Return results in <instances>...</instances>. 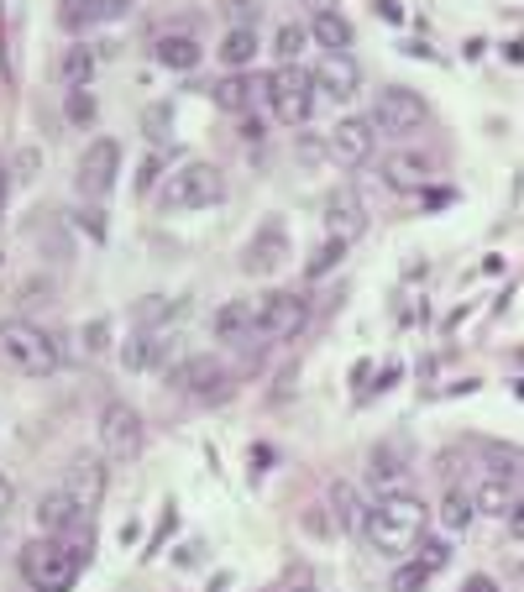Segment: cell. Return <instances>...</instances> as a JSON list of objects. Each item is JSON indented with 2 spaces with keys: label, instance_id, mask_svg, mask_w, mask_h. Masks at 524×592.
Here are the masks:
<instances>
[{
  "label": "cell",
  "instance_id": "obj_21",
  "mask_svg": "<svg viewBox=\"0 0 524 592\" xmlns=\"http://www.w3.org/2000/svg\"><path fill=\"white\" fill-rule=\"evenodd\" d=\"M200 58H205V48H200L194 37H163V43H158V64H163V69L190 73V69H200Z\"/></svg>",
  "mask_w": 524,
  "mask_h": 592
},
{
  "label": "cell",
  "instance_id": "obj_31",
  "mask_svg": "<svg viewBox=\"0 0 524 592\" xmlns=\"http://www.w3.org/2000/svg\"><path fill=\"white\" fill-rule=\"evenodd\" d=\"M414 561H420V567H425L430 577H435V571L452 561V550H446V540H420V556H414Z\"/></svg>",
  "mask_w": 524,
  "mask_h": 592
},
{
  "label": "cell",
  "instance_id": "obj_9",
  "mask_svg": "<svg viewBox=\"0 0 524 592\" xmlns=\"http://www.w3.org/2000/svg\"><path fill=\"white\" fill-rule=\"evenodd\" d=\"M373 121H335L331 126V137H326V152H331V163L335 168H362L367 158H373Z\"/></svg>",
  "mask_w": 524,
  "mask_h": 592
},
{
  "label": "cell",
  "instance_id": "obj_16",
  "mask_svg": "<svg viewBox=\"0 0 524 592\" xmlns=\"http://www.w3.org/2000/svg\"><path fill=\"white\" fill-rule=\"evenodd\" d=\"M383 184L399 190V194H420L430 184V163L414 158V152H394V158L383 163Z\"/></svg>",
  "mask_w": 524,
  "mask_h": 592
},
{
  "label": "cell",
  "instance_id": "obj_44",
  "mask_svg": "<svg viewBox=\"0 0 524 592\" xmlns=\"http://www.w3.org/2000/svg\"><path fill=\"white\" fill-rule=\"evenodd\" d=\"M299 592H315V588H310V582H299Z\"/></svg>",
  "mask_w": 524,
  "mask_h": 592
},
{
  "label": "cell",
  "instance_id": "obj_41",
  "mask_svg": "<svg viewBox=\"0 0 524 592\" xmlns=\"http://www.w3.org/2000/svg\"><path fill=\"white\" fill-rule=\"evenodd\" d=\"M90 352H105V320H95V326H90Z\"/></svg>",
  "mask_w": 524,
  "mask_h": 592
},
{
  "label": "cell",
  "instance_id": "obj_33",
  "mask_svg": "<svg viewBox=\"0 0 524 592\" xmlns=\"http://www.w3.org/2000/svg\"><path fill=\"white\" fill-rule=\"evenodd\" d=\"M341 252H346V241H326V247H320V252H315L310 258V278H320V273H331V262H341Z\"/></svg>",
  "mask_w": 524,
  "mask_h": 592
},
{
  "label": "cell",
  "instance_id": "obj_42",
  "mask_svg": "<svg viewBox=\"0 0 524 592\" xmlns=\"http://www.w3.org/2000/svg\"><path fill=\"white\" fill-rule=\"evenodd\" d=\"M315 11H335V0H310Z\"/></svg>",
  "mask_w": 524,
  "mask_h": 592
},
{
  "label": "cell",
  "instance_id": "obj_4",
  "mask_svg": "<svg viewBox=\"0 0 524 592\" xmlns=\"http://www.w3.org/2000/svg\"><path fill=\"white\" fill-rule=\"evenodd\" d=\"M226 200V179L215 163H184L179 173H168L163 184V210L184 215V210H210Z\"/></svg>",
  "mask_w": 524,
  "mask_h": 592
},
{
  "label": "cell",
  "instance_id": "obj_20",
  "mask_svg": "<svg viewBox=\"0 0 524 592\" xmlns=\"http://www.w3.org/2000/svg\"><path fill=\"white\" fill-rule=\"evenodd\" d=\"M472 514H477V498L472 493H462V488H452V493L441 498V530L446 535H467V524H472Z\"/></svg>",
  "mask_w": 524,
  "mask_h": 592
},
{
  "label": "cell",
  "instance_id": "obj_2",
  "mask_svg": "<svg viewBox=\"0 0 524 592\" xmlns=\"http://www.w3.org/2000/svg\"><path fill=\"white\" fill-rule=\"evenodd\" d=\"M58 341H53L43 326H32V320H0V367H11V373H22V378H48L58 373Z\"/></svg>",
  "mask_w": 524,
  "mask_h": 592
},
{
  "label": "cell",
  "instance_id": "obj_36",
  "mask_svg": "<svg viewBox=\"0 0 524 592\" xmlns=\"http://www.w3.org/2000/svg\"><path fill=\"white\" fill-rule=\"evenodd\" d=\"M163 126H168V111H163V105H152V111H147V137H152V143H163Z\"/></svg>",
  "mask_w": 524,
  "mask_h": 592
},
{
  "label": "cell",
  "instance_id": "obj_30",
  "mask_svg": "<svg viewBox=\"0 0 524 592\" xmlns=\"http://www.w3.org/2000/svg\"><path fill=\"white\" fill-rule=\"evenodd\" d=\"M430 582V571L420 567V561H409V567L394 571V582H388V592H420Z\"/></svg>",
  "mask_w": 524,
  "mask_h": 592
},
{
  "label": "cell",
  "instance_id": "obj_26",
  "mask_svg": "<svg viewBox=\"0 0 524 592\" xmlns=\"http://www.w3.org/2000/svg\"><path fill=\"white\" fill-rule=\"evenodd\" d=\"M331 514H335V530H362V509H357L352 482H335L331 488Z\"/></svg>",
  "mask_w": 524,
  "mask_h": 592
},
{
  "label": "cell",
  "instance_id": "obj_6",
  "mask_svg": "<svg viewBox=\"0 0 524 592\" xmlns=\"http://www.w3.org/2000/svg\"><path fill=\"white\" fill-rule=\"evenodd\" d=\"M373 132L378 137H409V132H420V121H425V100L414 95V90H399V84H388L378 90L373 100Z\"/></svg>",
  "mask_w": 524,
  "mask_h": 592
},
{
  "label": "cell",
  "instance_id": "obj_28",
  "mask_svg": "<svg viewBox=\"0 0 524 592\" xmlns=\"http://www.w3.org/2000/svg\"><path fill=\"white\" fill-rule=\"evenodd\" d=\"M58 22L69 26V32H84L90 22H100V0H64Z\"/></svg>",
  "mask_w": 524,
  "mask_h": 592
},
{
  "label": "cell",
  "instance_id": "obj_3",
  "mask_svg": "<svg viewBox=\"0 0 524 592\" xmlns=\"http://www.w3.org/2000/svg\"><path fill=\"white\" fill-rule=\"evenodd\" d=\"M79 567H84V556L69 540H53V535H43V540H32L22 550V577L32 592H73Z\"/></svg>",
  "mask_w": 524,
  "mask_h": 592
},
{
  "label": "cell",
  "instance_id": "obj_11",
  "mask_svg": "<svg viewBox=\"0 0 524 592\" xmlns=\"http://www.w3.org/2000/svg\"><path fill=\"white\" fill-rule=\"evenodd\" d=\"M173 383H179L190 399H226V394H231L226 367H220V362H210V356H190V362L173 373Z\"/></svg>",
  "mask_w": 524,
  "mask_h": 592
},
{
  "label": "cell",
  "instance_id": "obj_34",
  "mask_svg": "<svg viewBox=\"0 0 524 592\" xmlns=\"http://www.w3.org/2000/svg\"><path fill=\"white\" fill-rule=\"evenodd\" d=\"M258 16H262V5L258 0H231V22L247 26V32H258Z\"/></svg>",
  "mask_w": 524,
  "mask_h": 592
},
{
  "label": "cell",
  "instance_id": "obj_39",
  "mask_svg": "<svg viewBox=\"0 0 524 592\" xmlns=\"http://www.w3.org/2000/svg\"><path fill=\"white\" fill-rule=\"evenodd\" d=\"M509 535H514V540H524V498L514 503V514H509Z\"/></svg>",
  "mask_w": 524,
  "mask_h": 592
},
{
  "label": "cell",
  "instance_id": "obj_18",
  "mask_svg": "<svg viewBox=\"0 0 524 592\" xmlns=\"http://www.w3.org/2000/svg\"><path fill=\"white\" fill-rule=\"evenodd\" d=\"M284 262V226H262L247 247V273H273Z\"/></svg>",
  "mask_w": 524,
  "mask_h": 592
},
{
  "label": "cell",
  "instance_id": "obj_40",
  "mask_svg": "<svg viewBox=\"0 0 524 592\" xmlns=\"http://www.w3.org/2000/svg\"><path fill=\"white\" fill-rule=\"evenodd\" d=\"M11 498H16V488H11V477L0 473V520H5V509H11Z\"/></svg>",
  "mask_w": 524,
  "mask_h": 592
},
{
  "label": "cell",
  "instance_id": "obj_15",
  "mask_svg": "<svg viewBox=\"0 0 524 592\" xmlns=\"http://www.w3.org/2000/svg\"><path fill=\"white\" fill-rule=\"evenodd\" d=\"M326 231H331L335 241H357L362 231H367V215H362V200L357 194H331L326 200Z\"/></svg>",
  "mask_w": 524,
  "mask_h": 592
},
{
  "label": "cell",
  "instance_id": "obj_37",
  "mask_svg": "<svg viewBox=\"0 0 524 592\" xmlns=\"http://www.w3.org/2000/svg\"><path fill=\"white\" fill-rule=\"evenodd\" d=\"M132 11V0H100V22H121Z\"/></svg>",
  "mask_w": 524,
  "mask_h": 592
},
{
  "label": "cell",
  "instance_id": "obj_13",
  "mask_svg": "<svg viewBox=\"0 0 524 592\" xmlns=\"http://www.w3.org/2000/svg\"><path fill=\"white\" fill-rule=\"evenodd\" d=\"M79 524H90V514H84V509H79V503H73V498L64 493V488H58V493H48L43 503H37V530H43V535H53V540L73 535Z\"/></svg>",
  "mask_w": 524,
  "mask_h": 592
},
{
  "label": "cell",
  "instance_id": "obj_1",
  "mask_svg": "<svg viewBox=\"0 0 524 592\" xmlns=\"http://www.w3.org/2000/svg\"><path fill=\"white\" fill-rule=\"evenodd\" d=\"M430 524V509L414 493H383L367 514H362V540L378 556H409Z\"/></svg>",
  "mask_w": 524,
  "mask_h": 592
},
{
  "label": "cell",
  "instance_id": "obj_35",
  "mask_svg": "<svg viewBox=\"0 0 524 592\" xmlns=\"http://www.w3.org/2000/svg\"><path fill=\"white\" fill-rule=\"evenodd\" d=\"M163 315H179V305H163V299H147V305H137V320H143V326L163 320Z\"/></svg>",
  "mask_w": 524,
  "mask_h": 592
},
{
  "label": "cell",
  "instance_id": "obj_27",
  "mask_svg": "<svg viewBox=\"0 0 524 592\" xmlns=\"http://www.w3.org/2000/svg\"><path fill=\"white\" fill-rule=\"evenodd\" d=\"M373 488L383 493H405V467L394 462V456H373Z\"/></svg>",
  "mask_w": 524,
  "mask_h": 592
},
{
  "label": "cell",
  "instance_id": "obj_8",
  "mask_svg": "<svg viewBox=\"0 0 524 592\" xmlns=\"http://www.w3.org/2000/svg\"><path fill=\"white\" fill-rule=\"evenodd\" d=\"M116 173H121V147L111 143V137H100V143H90L84 158H79V194L105 200V194L116 190Z\"/></svg>",
  "mask_w": 524,
  "mask_h": 592
},
{
  "label": "cell",
  "instance_id": "obj_19",
  "mask_svg": "<svg viewBox=\"0 0 524 592\" xmlns=\"http://www.w3.org/2000/svg\"><path fill=\"white\" fill-rule=\"evenodd\" d=\"M310 32H315V43H320L326 53H346V48H352V22H346L341 11H315Z\"/></svg>",
  "mask_w": 524,
  "mask_h": 592
},
{
  "label": "cell",
  "instance_id": "obj_17",
  "mask_svg": "<svg viewBox=\"0 0 524 592\" xmlns=\"http://www.w3.org/2000/svg\"><path fill=\"white\" fill-rule=\"evenodd\" d=\"M215 341H252L258 335V309L247 305V299H231V305L215 309Z\"/></svg>",
  "mask_w": 524,
  "mask_h": 592
},
{
  "label": "cell",
  "instance_id": "obj_23",
  "mask_svg": "<svg viewBox=\"0 0 524 592\" xmlns=\"http://www.w3.org/2000/svg\"><path fill=\"white\" fill-rule=\"evenodd\" d=\"M90 73H95V53L90 48H69L58 58V79L69 84V90H84L90 84Z\"/></svg>",
  "mask_w": 524,
  "mask_h": 592
},
{
  "label": "cell",
  "instance_id": "obj_32",
  "mask_svg": "<svg viewBox=\"0 0 524 592\" xmlns=\"http://www.w3.org/2000/svg\"><path fill=\"white\" fill-rule=\"evenodd\" d=\"M64 111H69L73 126H84V121H95V100L84 95V90H69V100H64Z\"/></svg>",
  "mask_w": 524,
  "mask_h": 592
},
{
  "label": "cell",
  "instance_id": "obj_10",
  "mask_svg": "<svg viewBox=\"0 0 524 592\" xmlns=\"http://www.w3.org/2000/svg\"><path fill=\"white\" fill-rule=\"evenodd\" d=\"M100 441L111 456H137L143 451V420H137V409L132 403H105V414H100Z\"/></svg>",
  "mask_w": 524,
  "mask_h": 592
},
{
  "label": "cell",
  "instance_id": "obj_38",
  "mask_svg": "<svg viewBox=\"0 0 524 592\" xmlns=\"http://www.w3.org/2000/svg\"><path fill=\"white\" fill-rule=\"evenodd\" d=\"M462 592H499V582H493V577H482V571H477V577H467V582H462Z\"/></svg>",
  "mask_w": 524,
  "mask_h": 592
},
{
  "label": "cell",
  "instance_id": "obj_7",
  "mask_svg": "<svg viewBox=\"0 0 524 592\" xmlns=\"http://www.w3.org/2000/svg\"><path fill=\"white\" fill-rule=\"evenodd\" d=\"M305 326H310V299H305V294H267L258 305L262 341H294Z\"/></svg>",
  "mask_w": 524,
  "mask_h": 592
},
{
  "label": "cell",
  "instance_id": "obj_22",
  "mask_svg": "<svg viewBox=\"0 0 524 592\" xmlns=\"http://www.w3.org/2000/svg\"><path fill=\"white\" fill-rule=\"evenodd\" d=\"M252 53H258V32L231 26V32H226V43H220V64H226V69H247V64H252Z\"/></svg>",
  "mask_w": 524,
  "mask_h": 592
},
{
  "label": "cell",
  "instance_id": "obj_5",
  "mask_svg": "<svg viewBox=\"0 0 524 592\" xmlns=\"http://www.w3.org/2000/svg\"><path fill=\"white\" fill-rule=\"evenodd\" d=\"M267 105H273V116L284 121V126H299V121H310L315 111V73H305L299 64H278V69L267 73Z\"/></svg>",
  "mask_w": 524,
  "mask_h": 592
},
{
  "label": "cell",
  "instance_id": "obj_24",
  "mask_svg": "<svg viewBox=\"0 0 524 592\" xmlns=\"http://www.w3.org/2000/svg\"><path fill=\"white\" fill-rule=\"evenodd\" d=\"M215 105H220V111H247V105H252V79H247V73H226V79L215 84Z\"/></svg>",
  "mask_w": 524,
  "mask_h": 592
},
{
  "label": "cell",
  "instance_id": "obj_29",
  "mask_svg": "<svg viewBox=\"0 0 524 592\" xmlns=\"http://www.w3.org/2000/svg\"><path fill=\"white\" fill-rule=\"evenodd\" d=\"M305 37H310V32H305V26L284 22V26H278V37H273V53H278V58H284V64H294V58H299V48H305Z\"/></svg>",
  "mask_w": 524,
  "mask_h": 592
},
{
  "label": "cell",
  "instance_id": "obj_43",
  "mask_svg": "<svg viewBox=\"0 0 524 592\" xmlns=\"http://www.w3.org/2000/svg\"><path fill=\"white\" fill-rule=\"evenodd\" d=\"M0 205H5V168H0Z\"/></svg>",
  "mask_w": 524,
  "mask_h": 592
},
{
  "label": "cell",
  "instance_id": "obj_12",
  "mask_svg": "<svg viewBox=\"0 0 524 592\" xmlns=\"http://www.w3.org/2000/svg\"><path fill=\"white\" fill-rule=\"evenodd\" d=\"M357 84H362V73H357V64H352V53H326V58H320V69H315V90H320V95L352 100Z\"/></svg>",
  "mask_w": 524,
  "mask_h": 592
},
{
  "label": "cell",
  "instance_id": "obj_25",
  "mask_svg": "<svg viewBox=\"0 0 524 592\" xmlns=\"http://www.w3.org/2000/svg\"><path fill=\"white\" fill-rule=\"evenodd\" d=\"M514 503H520V498H514V488H509V477H493V482L477 493V509H482V514H493V520L514 514Z\"/></svg>",
  "mask_w": 524,
  "mask_h": 592
},
{
  "label": "cell",
  "instance_id": "obj_14",
  "mask_svg": "<svg viewBox=\"0 0 524 592\" xmlns=\"http://www.w3.org/2000/svg\"><path fill=\"white\" fill-rule=\"evenodd\" d=\"M64 493H69L73 503L90 514L100 498H105V462H100V456H79V462H73V473H69V482H64Z\"/></svg>",
  "mask_w": 524,
  "mask_h": 592
}]
</instances>
